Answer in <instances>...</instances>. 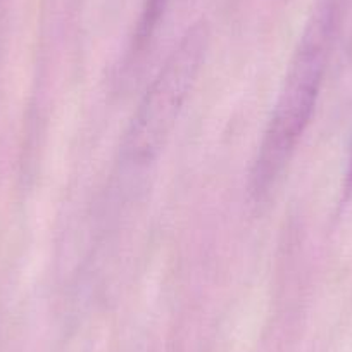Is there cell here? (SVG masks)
Here are the masks:
<instances>
[{
	"instance_id": "obj_3",
	"label": "cell",
	"mask_w": 352,
	"mask_h": 352,
	"mask_svg": "<svg viewBox=\"0 0 352 352\" xmlns=\"http://www.w3.org/2000/svg\"><path fill=\"white\" fill-rule=\"evenodd\" d=\"M162 8H164V0H147L144 18H142L140 23V30H138V38L145 40L151 36L152 30L157 25V19L161 16Z\"/></svg>"
},
{
	"instance_id": "obj_2",
	"label": "cell",
	"mask_w": 352,
	"mask_h": 352,
	"mask_svg": "<svg viewBox=\"0 0 352 352\" xmlns=\"http://www.w3.org/2000/svg\"><path fill=\"white\" fill-rule=\"evenodd\" d=\"M206 47L204 30L195 28L169 54L128 124L123 140L124 159L145 164L157 157L197 81Z\"/></svg>"
},
{
	"instance_id": "obj_4",
	"label": "cell",
	"mask_w": 352,
	"mask_h": 352,
	"mask_svg": "<svg viewBox=\"0 0 352 352\" xmlns=\"http://www.w3.org/2000/svg\"><path fill=\"white\" fill-rule=\"evenodd\" d=\"M344 197L345 199L352 197V140H351V148H349L347 169H345V176H344Z\"/></svg>"
},
{
	"instance_id": "obj_1",
	"label": "cell",
	"mask_w": 352,
	"mask_h": 352,
	"mask_svg": "<svg viewBox=\"0 0 352 352\" xmlns=\"http://www.w3.org/2000/svg\"><path fill=\"white\" fill-rule=\"evenodd\" d=\"M335 30L333 6H324L307 26L296 56L290 60L272 120L264 130L249 175L250 194L261 201L268 197L302 138L327 71Z\"/></svg>"
}]
</instances>
